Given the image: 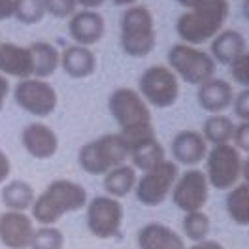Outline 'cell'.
I'll use <instances>...</instances> for the list:
<instances>
[{
  "label": "cell",
  "mask_w": 249,
  "mask_h": 249,
  "mask_svg": "<svg viewBox=\"0 0 249 249\" xmlns=\"http://www.w3.org/2000/svg\"><path fill=\"white\" fill-rule=\"evenodd\" d=\"M124 210L121 200L111 198L108 195H98L85 206L87 229L94 238L109 240L115 238L123 225Z\"/></svg>",
  "instance_id": "9"
},
{
  "label": "cell",
  "mask_w": 249,
  "mask_h": 249,
  "mask_svg": "<svg viewBox=\"0 0 249 249\" xmlns=\"http://www.w3.org/2000/svg\"><path fill=\"white\" fill-rule=\"evenodd\" d=\"M168 68L189 85H202L208 79L215 78L217 64L204 49L187 44H174L168 49Z\"/></svg>",
  "instance_id": "6"
},
{
  "label": "cell",
  "mask_w": 249,
  "mask_h": 249,
  "mask_svg": "<svg viewBox=\"0 0 249 249\" xmlns=\"http://www.w3.org/2000/svg\"><path fill=\"white\" fill-rule=\"evenodd\" d=\"M246 46L248 42L242 32L234 31V29H225L212 40L210 55L215 61V64L231 66L236 59H240L246 53Z\"/></svg>",
  "instance_id": "21"
},
{
  "label": "cell",
  "mask_w": 249,
  "mask_h": 249,
  "mask_svg": "<svg viewBox=\"0 0 249 249\" xmlns=\"http://www.w3.org/2000/svg\"><path fill=\"white\" fill-rule=\"evenodd\" d=\"M229 12V0H198L191 10L178 17L176 32L187 46H202L221 32Z\"/></svg>",
  "instance_id": "3"
},
{
  "label": "cell",
  "mask_w": 249,
  "mask_h": 249,
  "mask_svg": "<svg viewBox=\"0 0 249 249\" xmlns=\"http://www.w3.org/2000/svg\"><path fill=\"white\" fill-rule=\"evenodd\" d=\"M46 14L55 19H70L78 12V2L76 0H44Z\"/></svg>",
  "instance_id": "31"
},
{
  "label": "cell",
  "mask_w": 249,
  "mask_h": 249,
  "mask_svg": "<svg viewBox=\"0 0 249 249\" xmlns=\"http://www.w3.org/2000/svg\"><path fill=\"white\" fill-rule=\"evenodd\" d=\"M89 202L85 187L72 179H53L32 204V219L40 227H55L64 215L83 210Z\"/></svg>",
  "instance_id": "2"
},
{
  "label": "cell",
  "mask_w": 249,
  "mask_h": 249,
  "mask_svg": "<svg viewBox=\"0 0 249 249\" xmlns=\"http://www.w3.org/2000/svg\"><path fill=\"white\" fill-rule=\"evenodd\" d=\"M138 93L147 106L159 109L172 108L179 98V79L168 66L153 64L142 72Z\"/></svg>",
  "instance_id": "7"
},
{
  "label": "cell",
  "mask_w": 249,
  "mask_h": 249,
  "mask_svg": "<svg viewBox=\"0 0 249 249\" xmlns=\"http://www.w3.org/2000/svg\"><path fill=\"white\" fill-rule=\"evenodd\" d=\"M115 6H123V8H130V6H136L138 0H111Z\"/></svg>",
  "instance_id": "41"
},
{
  "label": "cell",
  "mask_w": 249,
  "mask_h": 249,
  "mask_svg": "<svg viewBox=\"0 0 249 249\" xmlns=\"http://www.w3.org/2000/svg\"><path fill=\"white\" fill-rule=\"evenodd\" d=\"M31 249H64V234L57 227H40L34 231Z\"/></svg>",
  "instance_id": "30"
},
{
  "label": "cell",
  "mask_w": 249,
  "mask_h": 249,
  "mask_svg": "<svg viewBox=\"0 0 249 249\" xmlns=\"http://www.w3.org/2000/svg\"><path fill=\"white\" fill-rule=\"evenodd\" d=\"M46 16L44 0H14V17L23 25H38Z\"/></svg>",
  "instance_id": "29"
},
{
  "label": "cell",
  "mask_w": 249,
  "mask_h": 249,
  "mask_svg": "<svg viewBox=\"0 0 249 249\" xmlns=\"http://www.w3.org/2000/svg\"><path fill=\"white\" fill-rule=\"evenodd\" d=\"M0 74L19 81L32 78L31 49L12 42H0Z\"/></svg>",
  "instance_id": "17"
},
{
  "label": "cell",
  "mask_w": 249,
  "mask_h": 249,
  "mask_svg": "<svg viewBox=\"0 0 249 249\" xmlns=\"http://www.w3.org/2000/svg\"><path fill=\"white\" fill-rule=\"evenodd\" d=\"M34 219L25 212L0 213V244L6 249H31L34 238Z\"/></svg>",
  "instance_id": "13"
},
{
  "label": "cell",
  "mask_w": 249,
  "mask_h": 249,
  "mask_svg": "<svg viewBox=\"0 0 249 249\" xmlns=\"http://www.w3.org/2000/svg\"><path fill=\"white\" fill-rule=\"evenodd\" d=\"M136 242L140 249H187L183 238L162 223L143 225L138 231Z\"/></svg>",
  "instance_id": "20"
},
{
  "label": "cell",
  "mask_w": 249,
  "mask_h": 249,
  "mask_svg": "<svg viewBox=\"0 0 249 249\" xmlns=\"http://www.w3.org/2000/svg\"><path fill=\"white\" fill-rule=\"evenodd\" d=\"M242 12H244V17L249 21V0H244V4H242Z\"/></svg>",
  "instance_id": "43"
},
{
  "label": "cell",
  "mask_w": 249,
  "mask_h": 249,
  "mask_svg": "<svg viewBox=\"0 0 249 249\" xmlns=\"http://www.w3.org/2000/svg\"><path fill=\"white\" fill-rule=\"evenodd\" d=\"M12 174V162H10V157L4 153V149L0 147V185L8 181Z\"/></svg>",
  "instance_id": "35"
},
{
  "label": "cell",
  "mask_w": 249,
  "mask_h": 249,
  "mask_svg": "<svg viewBox=\"0 0 249 249\" xmlns=\"http://www.w3.org/2000/svg\"><path fill=\"white\" fill-rule=\"evenodd\" d=\"M196 98H198V104L204 111L215 115V113H221V111L232 106L234 89L227 79L212 78L198 87Z\"/></svg>",
  "instance_id": "18"
},
{
  "label": "cell",
  "mask_w": 249,
  "mask_h": 249,
  "mask_svg": "<svg viewBox=\"0 0 249 249\" xmlns=\"http://www.w3.org/2000/svg\"><path fill=\"white\" fill-rule=\"evenodd\" d=\"M21 143L25 151L36 160H47L59 151V136L46 123H29L21 132Z\"/></svg>",
  "instance_id": "14"
},
{
  "label": "cell",
  "mask_w": 249,
  "mask_h": 249,
  "mask_svg": "<svg viewBox=\"0 0 249 249\" xmlns=\"http://www.w3.org/2000/svg\"><path fill=\"white\" fill-rule=\"evenodd\" d=\"M108 109L119 126V134L123 136L128 147L142 140L157 136L151 109L136 89L130 87L115 89L108 98Z\"/></svg>",
  "instance_id": "1"
},
{
  "label": "cell",
  "mask_w": 249,
  "mask_h": 249,
  "mask_svg": "<svg viewBox=\"0 0 249 249\" xmlns=\"http://www.w3.org/2000/svg\"><path fill=\"white\" fill-rule=\"evenodd\" d=\"M119 29V44L124 55L132 59H143L155 49V19L145 6L126 8L121 16Z\"/></svg>",
  "instance_id": "4"
},
{
  "label": "cell",
  "mask_w": 249,
  "mask_h": 249,
  "mask_svg": "<svg viewBox=\"0 0 249 249\" xmlns=\"http://www.w3.org/2000/svg\"><path fill=\"white\" fill-rule=\"evenodd\" d=\"M227 213L236 225L249 227V185L236 183L227 195Z\"/></svg>",
  "instance_id": "27"
},
{
  "label": "cell",
  "mask_w": 249,
  "mask_h": 249,
  "mask_svg": "<svg viewBox=\"0 0 249 249\" xmlns=\"http://www.w3.org/2000/svg\"><path fill=\"white\" fill-rule=\"evenodd\" d=\"M170 153L176 164L195 168L208 155V142L198 130H179L172 138Z\"/></svg>",
  "instance_id": "16"
},
{
  "label": "cell",
  "mask_w": 249,
  "mask_h": 249,
  "mask_svg": "<svg viewBox=\"0 0 249 249\" xmlns=\"http://www.w3.org/2000/svg\"><path fill=\"white\" fill-rule=\"evenodd\" d=\"M236 124L229 115H223V113H215V115H210L202 124V134L204 140L208 143H213V145H223V143H231L232 142V134Z\"/></svg>",
  "instance_id": "26"
},
{
  "label": "cell",
  "mask_w": 249,
  "mask_h": 249,
  "mask_svg": "<svg viewBox=\"0 0 249 249\" xmlns=\"http://www.w3.org/2000/svg\"><path fill=\"white\" fill-rule=\"evenodd\" d=\"M14 17V0H0V21Z\"/></svg>",
  "instance_id": "36"
},
{
  "label": "cell",
  "mask_w": 249,
  "mask_h": 249,
  "mask_svg": "<svg viewBox=\"0 0 249 249\" xmlns=\"http://www.w3.org/2000/svg\"><path fill=\"white\" fill-rule=\"evenodd\" d=\"M170 196L174 206L183 213L204 210L210 198V183L206 174L198 168L185 170L181 176H178Z\"/></svg>",
  "instance_id": "12"
},
{
  "label": "cell",
  "mask_w": 249,
  "mask_h": 249,
  "mask_svg": "<svg viewBox=\"0 0 249 249\" xmlns=\"http://www.w3.org/2000/svg\"><path fill=\"white\" fill-rule=\"evenodd\" d=\"M232 145L238 151L249 153V123L236 124L232 134Z\"/></svg>",
  "instance_id": "34"
},
{
  "label": "cell",
  "mask_w": 249,
  "mask_h": 249,
  "mask_svg": "<svg viewBox=\"0 0 249 249\" xmlns=\"http://www.w3.org/2000/svg\"><path fill=\"white\" fill-rule=\"evenodd\" d=\"M128 159L132 160V166L142 172H149L157 168L166 160V153L162 143L157 140V136L142 140L128 147Z\"/></svg>",
  "instance_id": "22"
},
{
  "label": "cell",
  "mask_w": 249,
  "mask_h": 249,
  "mask_svg": "<svg viewBox=\"0 0 249 249\" xmlns=\"http://www.w3.org/2000/svg\"><path fill=\"white\" fill-rule=\"evenodd\" d=\"M176 2H178L179 6H183V8H187V10H191V8H193V6H195V4L198 2V0H176Z\"/></svg>",
  "instance_id": "42"
},
{
  "label": "cell",
  "mask_w": 249,
  "mask_h": 249,
  "mask_svg": "<svg viewBox=\"0 0 249 249\" xmlns=\"http://www.w3.org/2000/svg\"><path fill=\"white\" fill-rule=\"evenodd\" d=\"M231 76H232V79L238 85H242L244 89H249V53L248 51H246L240 59H236V61L231 64Z\"/></svg>",
  "instance_id": "32"
},
{
  "label": "cell",
  "mask_w": 249,
  "mask_h": 249,
  "mask_svg": "<svg viewBox=\"0 0 249 249\" xmlns=\"http://www.w3.org/2000/svg\"><path fill=\"white\" fill-rule=\"evenodd\" d=\"M189 249H225V248L219 242H215V240H202V242L193 244Z\"/></svg>",
  "instance_id": "38"
},
{
  "label": "cell",
  "mask_w": 249,
  "mask_h": 249,
  "mask_svg": "<svg viewBox=\"0 0 249 249\" xmlns=\"http://www.w3.org/2000/svg\"><path fill=\"white\" fill-rule=\"evenodd\" d=\"M0 198H2L4 208L10 212H27L36 200V193L31 183L23 179H12L2 187Z\"/></svg>",
  "instance_id": "24"
},
{
  "label": "cell",
  "mask_w": 249,
  "mask_h": 249,
  "mask_svg": "<svg viewBox=\"0 0 249 249\" xmlns=\"http://www.w3.org/2000/svg\"><path fill=\"white\" fill-rule=\"evenodd\" d=\"M136 181H138V174H136V168L130 166V164H121L113 170H109L106 176H104V191L106 195L111 196V198H123L126 195H130L136 187Z\"/></svg>",
  "instance_id": "25"
},
{
  "label": "cell",
  "mask_w": 249,
  "mask_h": 249,
  "mask_svg": "<svg viewBox=\"0 0 249 249\" xmlns=\"http://www.w3.org/2000/svg\"><path fill=\"white\" fill-rule=\"evenodd\" d=\"M32 57V78H51L61 66V53L49 42H34L29 46Z\"/></svg>",
  "instance_id": "23"
},
{
  "label": "cell",
  "mask_w": 249,
  "mask_h": 249,
  "mask_svg": "<svg viewBox=\"0 0 249 249\" xmlns=\"http://www.w3.org/2000/svg\"><path fill=\"white\" fill-rule=\"evenodd\" d=\"M178 176H179L178 164L174 160H168V159L153 170L143 172L142 178H138V181H136V187H134L138 202L147 206V208L160 206L172 193Z\"/></svg>",
  "instance_id": "11"
},
{
  "label": "cell",
  "mask_w": 249,
  "mask_h": 249,
  "mask_svg": "<svg viewBox=\"0 0 249 249\" xmlns=\"http://www.w3.org/2000/svg\"><path fill=\"white\" fill-rule=\"evenodd\" d=\"M242 178H244V183L249 185V157L246 160H242Z\"/></svg>",
  "instance_id": "40"
},
{
  "label": "cell",
  "mask_w": 249,
  "mask_h": 249,
  "mask_svg": "<svg viewBox=\"0 0 249 249\" xmlns=\"http://www.w3.org/2000/svg\"><path fill=\"white\" fill-rule=\"evenodd\" d=\"M206 178L208 183L219 191H231L242 176V157L232 143L213 145L206 155Z\"/></svg>",
  "instance_id": "8"
},
{
  "label": "cell",
  "mask_w": 249,
  "mask_h": 249,
  "mask_svg": "<svg viewBox=\"0 0 249 249\" xmlns=\"http://www.w3.org/2000/svg\"><path fill=\"white\" fill-rule=\"evenodd\" d=\"M126 159L128 145L119 132L94 138L83 143L78 151L79 168L89 176H106L109 170L126 164Z\"/></svg>",
  "instance_id": "5"
},
{
  "label": "cell",
  "mask_w": 249,
  "mask_h": 249,
  "mask_svg": "<svg viewBox=\"0 0 249 249\" xmlns=\"http://www.w3.org/2000/svg\"><path fill=\"white\" fill-rule=\"evenodd\" d=\"M14 100L23 111L40 119L49 117L59 104L55 87L46 79L36 78L21 79L14 87Z\"/></svg>",
  "instance_id": "10"
},
{
  "label": "cell",
  "mask_w": 249,
  "mask_h": 249,
  "mask_svg": "<svg viewBox=\"0 0 249 249\" xmlns=\"http://www.w3.org/2000/svg\"><path fill=\"white\" fill-rule=\"evenodd\" d=\"M78 2V6H81L83 10H96V8H100L106 0H76Z\"/></svg>",
  "instance_id": "39"
},
{
  "label": "cell",
  "mask_w": 249,
  "mask_h": 249,
  "mask_svg": "<svg viewBox=\"0 0 249 249\" xmlns=\"http://www.w3.org/2000/svg\"><path fill=\"white\" fill-rule=\"evenodd\" d=\"M10 81L6 76H2L0 74V111L4 109V104H6V98H8V94H10Z\"/></svg>",
  "instance_id": "37"
},
{
  "label": "cell",
  "mask_w": 249,
  "mask_h": 249,
  "mask_svg": "<svg viewBox=\"0 0 249 249\" xmlns=\"http://www.w3.org/2000/svg\"><path fill=\"white\" fill-rule=\"evenodd\" d=\"M231 108H232L234 115L242 123H249V89H242L240 93L234 94V100Z\"/></svg>",
  "instance_id": "33"
},
{
  "label": "cell",
  "mask_w": 249,
  "mask_h": 249,
  "mask_svg": "<svg viewBox=\"0 0 249 249\" xmlns=\"http://www.w3.org/2000/svg\"><path fill=\"white\" fill-rule=\"evenodd\" d=\"M61 68L72 79L91 78L96 70V57L91 47L72 44L61 51Z\"/></svg>",
  "instance_id": "19"
},
{
  "label": "cell",
  "mask_w": 249,
  "mask_h": 249,
  "mask_svg": "<svg viewBox=\"0 0 249 249\" xmlns=\"http://www.w3.org/2000/svg\"><path fill=\"white\" fill-rule=\"evenodd\" d=\"M106 21L96 10H79L68 19L70 38L83 47H91L104 38Z\"/></svg>",
  "instance_id": "15"
},
{
  "label": "cell",
  "mask_w": 249,
  "mask_h": 249,
  "mask_svg": "<svg viewBox=\"0 0 249 249\" xmlns=\"http://www.w3.org/2000/svg\"><path fill=\"white\" fill-rule=\"evenodd\" d=\"M183 234H185L187 240L191 242H202V240H208V234H210V217L204 213V210L200 212H191V213H185L183 217Z\"/></svg>",
  "instance_id": "28"
}]
</instances>
